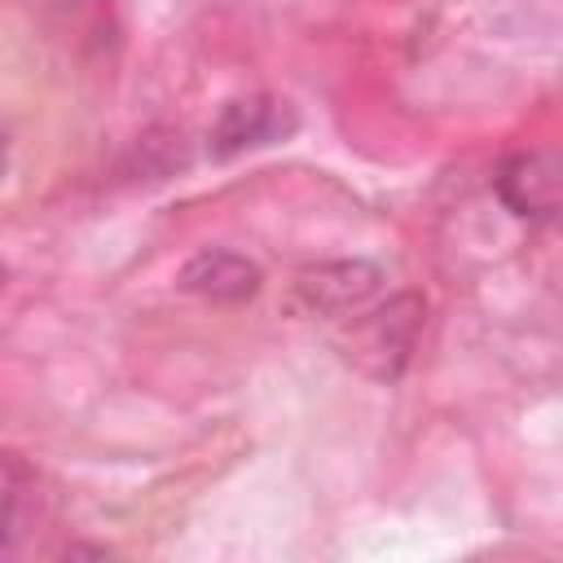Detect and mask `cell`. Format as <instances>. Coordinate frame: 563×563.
<instances>
[{
	"label": "cell",
	"instance_id": "6da1fadb",
	"mask_svg": "<svg viewBox=\"0 0 563 563\" xmlns=\"http://www.w3.org/2000/svg\"><path fill=\"white\" fill-rule=\"evenodd\" d=\"M422 312L427 308L418 295H396V299L378 303L374 312H365L356 325V361L378 378H396L418 343Z\"/></svg>",
	"mask_w": 563,
	"mask_h": 563
},
{
	"label": "cell",
	"instance_id": "7a4b0ae2",
	"mask_svg": "<svg viewBox=\"0 0 563 563\" xmlns=\"http://www.w3.org/2000/svg\"><path fill=\"white\" fill-rule=\"evenodd\" d=\"M383 286V268L369 260H325L295 277V295L312 317H352Z\"/></svg>",
	"mask_w": 563,
	"mask_h": 563
},
{
	"label": "cell",
	"instance_id": "3957f363",
	"mask_svg": "<svg viewBox=\"0 0 563 563\" xmlns=\"http://www.w3.org/2000/svg\"><path fill=\"white\" fill-rule=\"evenodd\" d=\"M493 185H497V198L523 220H554L559 211V158L550 150L510 154L497 167Z\"/></svg>",
	"mask_w": 563,
	"mask_h": 563
},
{
	"label": "cell",
	"instance_id": "277c9868",
	"mask_svg": "<svg viewBox=\"0 0 563 563\" xmlns=\"http://www.w3.org/2000/svg\"><path fill=\"white\" fill-rule=\"evenodd\" d=\"M260 264H251L238 251H198L180 268V286L189 295H202L211 303H242L260 290Z\"/></svg>",
	"mask_w": 563,
	"mask_h": 563
},
{
	"label": "cell",
	"instance_id": "5b68a950",
	"mask_svg": "<svg viewBox=\"0 0 563 563\" xmlns=\"http://www.w3.org/2000/svg\"><path fill=\"white\" fill-rule=\"evenodd\" d=\"M286 110L268 97H238L220 110L216 128H211V150L216 154H238L246 145H264L277 132H286Z\"/></svg>",
	"mask_w": 563,
	"mask_h": 563
},
{
	"label": "cell",
	"instance_id": "8992f818",
	"mask_svg": "<svg viewBox=\"0 0 563 563\" xmlns=\"http://www.w3.org/2000/svg\"><path fill=\"white\" fill-rule=\"evenodd\" d=\"M13 506H18V466L9 457H0V545L13 523Z\"/></svg>",
	"mask_w": 563,
	"mask_h": 563
},
{
	"label": "cell",
	"instance_id": "52a82bcc",
	"mask_svg": "<svg viewBox=\"0 0 563 563\" xmlns=\"http://www.w3.org/2000/svg\"><path fill=\"white\" fill-rule=\"evenodd\" d=\"M0 167H4V136H0Z\"/></svg>",
	"mask_w": 563,
	"mask_h": 563
}]
</instances>
